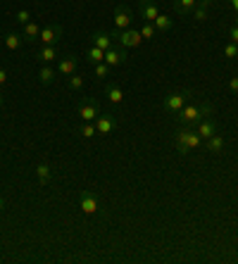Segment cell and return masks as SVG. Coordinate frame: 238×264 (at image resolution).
<instances>
[{
    "instance_id": "7a4b0ae2",
    "label": "cell",
    "mask_w": 238,
    "mask_h": 264,
    "mask_svg": "<svg viewBox=\"0 0 238 264\" xmlns=\"http://www.w3.org/2000/svg\"><path fill=\"white\" fill-rule=\"evenodd\" d=\"M112 38L122 45V48H138L143 43V36L138 29H124V31H112Z\"/></svg>"
},
{
    "instance_id": "ffe728a7",
    "label": "cell",
    "mask_w": 238,
    "mask_h": 264,
    "mask_svg": "<svg viewBox=\"0 0 238 264\" xmlns=\"http://www.w3.org/2000/svg\"><path fill=\"white\" fill-rule=\"evenodd\" d=\"M57 55H60L57 45H43V48H41V53H38V60H41V62H53Z\"/></svg>"
},
{
    "instance_id": "d6a6232c",
    "label": "cell",
    "mask_w": 238,
    "mask_h": 264,
    "mask_svg": "<svg viewBox=\"0 0 238 264\" xmlns=\"http://www.w3.org/2000/svg\"><path fill=\"white\" fill-rule=\"evenodd\" d=\"M229 90L231 93H238V76H231L229 79Z\"/></svg>"
},
{
    "instance_id": "4316f807",
    "label": "cell",
    "mask_w": 238,
    "mask_h": 264,
    "mask_svg": "<svg viewBox=\"0 0 238 264\" xmlns=\"http://www.w3.org/2000/svg\"><path fill=\"white\" fill-rule=\"evenodd\" d=\"M191 15H193V19H195V22H205V19H207V7L198 2V5L193 7V12H191Z\"/></svg>"
},
{
    "instance_id": "8fae6325",
    "label": "cell",
    "mask_w": 238,
    "mask_h": 264,
    "mask_svg": "<svg viewBox=\"0 0 238 264\" xmlns=\"http://www.w3.org/2000/svg\"><path fill=\"white\" fill-rule=\"evenodd\" d=\"M188 131H191V126H179L176 133H174V143H176L179 155H188V153H191V150H188Z\"/></svg>"
},
{
    "instance_id": "ba28073f",
    "label": "cell",
    "mask_w": 238,
    "mask_h": 264,
    "mask_svg": "<svg viewBox=\"0 0 238 264\" xmlns=\"http://www.w3.org/2000/svg\"><path fill=\"white\" fill-rule=\"evenodd\" d=\"M79 67V57L76 55H65V57H60V62H57V71L62 74V76H72L74 71Z\"/></svg>"
},
{
    "instance_id": "f35d334b",
    "label": "cell",
    "mask_w": 238,
    "mask_h": 264,
    "mask_svg": "<svg viewBox=\"0 0 238 264\" xmlns=\"http://www.w3.org/2000/svg\"><path fill=\"white\" fill-rule=\"evenodd\" d=\"M234 10H236V15H238V2H236V5H234Z\"/></svg>"
},
{
    "instance_id": "484cf974",
    "label": "cell",
    "mask_w": 238,
    "mask_h": 264,
    "mask_svg": "<svg viewBox=\"0 0 238 264\" xmlns=\"http://www.w3.org/2000/svg\"><path fill=\"white\" fill-rule=\"evenodd\" d=\"M93 67H95V76H98V79H108V76H110V65H108V62H98V65H93Z\"/></svg>"
},
{
    "instance_id": "d4e9b609",
    "label": "cell",
    "mask_w": 238,
    "mask_h": 264,
    "mask_svg": "<svg viewBox=\"0 0 238 264\" xmlns=\"http://www.w3.org/2000/svg\"><path fill=\"white\" fill-rule=\"evenodd\" d=\"M200 145H202V138H200V133L191 129V131H188V150H198Z\"/></svg>"
},
{
    "instance_id": "44dd1931",
    "label": "cell",
    "mask_w": 238,
    "mask_h": 264,
    "mask_svg": "<svg viewBox=\"0 0 238 264\" xmlns=\"http://www.w3.org/2000/svg\"><path fill=\"white\" fill-rule=\"evenodd\" d=\"M103 60H105V50H100V48H95V45H91V48L86 50V62L98 65V62H103Z\"/></svg>"
},
{
    "instance_id": "836d02e7",
    "label": "cell",
    "mask_w": 238,
    "mask_h": 264,
    "mask_svg": "<svg viewBox=\"0 0 238 264\" xmlns=\"http://www.w3.org/2000/svg\"><path fill=\"white\" fill-rule=\"evenodd\" d=\"M229 36H231V41H234V43H238V26H236V24L229 29Z\"/></svg>"
},
{
    "instance_id": "83f0119b",
    "label": "cell",
    "mask_w": 238,
    "mask_h": 264,
    "mask_svg": "<svg viewBox=\"0 0 238 264\" xmlns=\"http://www.w3.org/2000/svg\"><path fill=\"white\" fill-rule=\"evenodd\" d=\"M155 34H157V29H155V24H152V22H146V24L141 26V36H143V41L152 38Z\"/></svg>"
},
{
    "instance_id": "ab89813d",
    "label": "cell",
    "mask_w": 238,
    "mask_h": 264,
    "mask_svg": "<svg viewBox=\"0 0 238 264\" xmlns=\"http://www.w3.org/2000/svg\"><path fill=\"white\" fill-rule=\"evenodd\" d=\"M236 26H238V15H236Z\"/></svg>"
},
{
    "instance_id": "ac0fdd59",
    "label": "cell",
    "mask_w": 238,
    "mask_h": 264,
    "mask_svg": "<svg viewBox=\"0 0 238 264\" xmlns=\"http://www.w3.org/2000/svg\"><path fill=\"white\" fill-rule=\"evenodd\" d=\"M38 36H41V26H38L36 22H26L24 24V38L29 43H34V41H38Z\"/></svg>"
},
{
    "instance_id": "30bf717a",
    "label": "cell",
    "mask_w": 238,
    "mask_h": 264,
    "mask_svg": "<svg viewBox=\"0 0 238 264\" xmlns=\"http://www.w3.org/2000/svg\"><path fill=\"white\" fill-rule=\"evenodd\" d=\"M217 129H219V126H217V122H215L212 117H205L202 122L195 124V131L200 133V138H202V141H207L210 136H215V133H217Z\"/></svg>"
},
{
    "instance_id": "3957f363",
    "label": "cell",
    "mask_w": 238,
    "mask_h": 264,
    "mask_svg": "<svg viewBox=\"0 0 238 264\" xmlns=\"http://www.w3.org/2000/svg\"><path fill=\"white\" fill-rule=\"evenodd\" d=\"M193 98V93L191 90H179V93H169V95H165V110L169 112V114H176L179 110H181L188 100Z\"/></svg>"
},
{
    "instance_id": "7402d4cb",
    "label": "cell",
    "mask_w": 238,
    "mask_h": 264,
    "mask_svg": "<svg viewBox=\"0 0 238 264\" xmlns=\"http://www.w3.org/2000/svg\"><path fill=\"white\" fill-rule=\"evenodd\" d=\"M152 24H155V29H157V31H169L174 22H172V19L167 17V15H157V19H155Z\"/></svg>"
},
{
    "instance_id": "9c48e42d",
    "label": "cell",
    "mask_w": 238,
    "mask_h": 264,
    "mask_svg": "<svg viewBox=\"0 0 238 264\" xmlns=\"http://www.w3.org/2000/svg\"><path fill=\"white\" fill-rule=\"evenodd\" d=\"M93 124H95V131H98L100 136H110L112 131H114V126H117V119L110 117V114H100Z\"/></svg>"
},
{
    "instance_id": "7c38bea8",
    "label": "cell",
    "mask_w": 238,
    "mask_h": 264,
    "mask_svg": "<svg viewBox=\"0 0 238 264\" xmlns=\"http://www.w3.org/2000/svg\"><path fill=\"white\" fill-rule=\"evenodd\" d=\"M79 202H81V210L86 212V214H95L98 207H100V205H98V198H95L91 191H84L81 198H79Z\"/></svg>"
},
{
    "instance_id": "f546056e",
    "label": "cell",
    "mask_w": 238,
    "mask_h": 264,
    "mask_svg": "<svg viewBox=\"0 0 238 264\" xmlns=\"http://www.w3.org/2000/svg\"><path fill=\"white\" fill-rule=\"evenodd\" d=\"M224 55H226L229 60L238 57V43H234V41H231V43H226V45H224Z\"/></svg>"
},
{
    "instance_id": "52a82bcc",
    "label": "cell",
    "mask_w": 238,
    "mask_h": 264,
    "mask_svg": "<svg viewBox=\"0 0 238 264\" xmlns=\"http://www.w3.org/2000/svg\"><path fill=\"white\" fill-rule=\"evenodd\" d=\"M79 117H81L84 122H95V119L100 117V107L95 105L93 100H81V103H79Z\"/></svg>"
},
{
    "instance_id": "6da1fadb",
    "label": "cell",
    "mask_w": 238,
    "mask_h": 264,
    "mask_svg": "<svg viewBox=\"0 0 238 264\" xmlns=\"http://www.w3.org/2000/svg\"><path fill=\"white\" fill-rule=\"evenodd\" d=\"M212 112H215V107L210 105V103H198V105L195 103H186L174 117H176V122L181 124V126H195L205 117H210Z\"/></svg>"
},
{
    "instance_id": "74e56055",
    "label": "cell",
    "mask_w": 238,
    "mask_h": 264,
    "mask_svg": "<svg viewBox=\"0 0 238 264\" xmlns=\"http://www.w3.org/2000/svg\"><path fill=\"white\" fill-rule=\"evenodd\" d=\"M226 2H229V5H236L238 0H226Z\"/></svg>"
},
{
    "instance_id": "f1b7e54d",
    "label": "cell",
    "mask_w": 238,
    "mask_h": 264,
    "mask_svg": "<svg viewBox=\"0 0 238 264\" xmlns=\"http://www.w3.org/2000/svg\"><path fill=\"white\" fill-rule=\"evenodd\" d=\"M95 133H98V131H95V124L93 122H86L81 126V136H84V138H93Z\"/></svg>"
},
{
    "instance_id": "2e32d148",
    "label": "cell",
    "mask_w": 238,
    "mask_h": 264,
    "mask_svg": "<svg viewBox=\"0 0 238 264\" xmlns=\"http://www.w3.org/2000/svg\"><path fill=\"white\" fill-rule=\"evenodd\" d=\"M105 95H108V100H110L112 105H119V103L124 100V93H122V88L114 86V84H108V86H105Z\"/></svg>"
},
{
    "instance_id": "cb8c5ba5",
    "label": "cell",
    "mask_w": 238,
    "mask_h": 264,
    "mask_svg": "<svg viewBox=\"0 0 238 264\" xmlns=\"http://www.w3.org/2000/svg\"><path fill=\"white\" fill-rule=\"evenodd\" d=\"M19 45H22V36L19 34H7L5 36V48H7V50H17Z\"/></svg>"
},
{
    "instance_id": "603a6c76",
    "label": "cell",
    "mask_w": 238,
    "mask_h": 264,
    "mask_svg": "<svg viewBox=\"0 0 238 264\" xmlns=\"http://www.w3.org/2000/svg\"><path fill=\"white\" fill-rule=\"evenodd\" d=\"M53 79H55V71L50 69V67H41V71H38V81L41 84H53Z\"/></svg>"
},
{
    "instance_id": "8992f818",
    "label": "cell",
    "mask_w": 238,
    "mask_h": 264,
    "mask_svg": "<svg viewBox=\"0 0 238 264\" xmlns=\"http://www.w3.org/2000/svg\"><path fill=\"white\" fill-rule=\"evenodd\" d=\"M127 48H122V45H112L110 50H105V60L103 62H108L110 67H119V65H124L127 62Z\"/></svg>"
},
{
    "instance_id": "d590c367",
    "label": "cell",
    "mask_w": 238,
    "mask_h": 264,
    "mask_svg": "<svg viewBox=\"0 0 238 264\" xmlns=\"http://www.w3.org/2000/svg\"><path fill=\"white\" fill-rule=\"evenodd\" d=\"M198 2H200V5H205V7H210V5H212L215 0H198Z\"/></svg>"
},
{
    "instance_id": "d6986e66",
    "label": "cell",
    "mask_w": 238,
    "mask_h": 264,
    "mask_svg": "<svg viewBox=\"0 0 238 264\" xmlns=\"http://www.w3.org/2000/svg\"><path fill=\"white\" fill-rule=\"evenodd\" d=\"M195 5H198V0H174V10L179 15H191Z\"/></svg>"
},
{
    "instance_id": "e575fe53",
    "label": "cell",
    "mask_w": 238,
    "mask_h": 264,
    "mask_svg": "<svg viewBox=\"0 0 238 264\" xmlns=\"http://www.w3.org/2000/svg\"><path fill=\"white\" fill-rule=\"evenodd\" d=\"M5 81H7V71H5L2 67H0V86H2Z\"/></svg>"
},
{
    "instance_id": "9a60e30c",
    "label": "cell",
    "mask_w": 238,
    "mask_h": 264,
    "mask_svg": "<svg viewBox=\"0 0 238 264\" xmlns=\"http://www.w3.org/2000/svg\"><path fill=\"white\" fill-rule=\"evenodd\" d=\"M224 136H219V133H215V136H210L207 141H205V148L210 150V153H215V155H219L221 150H224Z\"/></svg>"
},
{
    "instance_id": "277c9868",
    "label": "cell",
    "mask_w": 238,
    "mask_h": 264,
    "mask_svg": "<svg viewBox=\"0 0 238 264\" xmlns=\"http://www.w3.org/2000/svg\"><path fill=\"white\" fill-rule=\"evenodd\" d=\"M62 34H65V29H62L60 24H50V26H43V29H41L38 41H43V45H57L60 38H62Z\"/></svg>"
},
{
    "instance_id": "5b68a950",
    "label": "cell",
    "mask_w": 238,
    "mask_h": 264,
    "mask_svg": "<svg viewBox=\"0 0 238 264\" xmlns=\"http://www.w3.org/2000/svg\"><path fill=\"white\" fill-rule=\"evenodd\" d=\"M131 19H133V15H131L129 5H117V7H114V29H117V31L129 29V26H131Z\"/></svg>"
},
{
    "instance_id": "e0dca14e",
    "label": "cell",
    "mask_w": 238,
    "mask_h": 264,
    "mask_svg": "<svg viewBox=\"0 0 238 264\" xmlns=\"http://www.w3.org/2000/svg\"><path fill=\"white\" fill-rule=\"evenodd\" d=\"M36 176H38V183H41V186H48V183H50V178H53V174H50V167H48L45 162H38V164H36Z\"/></svg>"
},
{
    "instance_id": "8d00e7d4",
    "label": "cell",
    "mask_w": 238,
    "mask_h": 264,
    "mask_svg": "<svg viewBox=\"0 0 238 264\" xmlns=\"http://www.w3.org/2000/svg\"><path fill=\"white\" fill-rule=\"evenodd\" d=\"M5 210V200H2V198H0V212Z\"/></svg>"
},
{
    "instance_id": "1f68e13d",
    "label": "cell",
    "mask_w": 238,
    "mask_h": 264,
    "mask_svg": "<svg viewBox=\"0 0 238 264\" xmlns=\"http://www.w3.org/2000/svg\"><path fill=\"white\" fill-rule=\"evenodd\" d=\"M17 22L22 24V26H24L26 22H31V15H29V10H19V12H17Z\"/></svg>"
},
{
    "instance_id": "4dcf8cb0",
    "label": "cell",
    "mask_w": 238,
    "mask_h": 264,
    "mask_svg": "<svg viewBox=\"0 0 238 264\" xmlns=\"http://www.w3.org/2000/svg\"><path fill=\"white\" fill-rule=\"evenodd\" d=\"M69 88H72V90H81V88H84V76L72 74V76H69Z\"/></svg>"
},
{
    "instance_id": "5bb4252c",
    "label": "cell",
    "mask_w": 238,
    "mask_h": 264,
    "mask_svg": "<svg viewBox=\"0 0 238 264\" xmlns=\"http://www.w3.org/2000/svg\"><path fill=\"white\" fill-rule=\"evenodd\" d=\"M141 15H143V19L146 22H155L157 19V5L152 2V0H141Z\"/></svg>"
},
{
    "instance_id": "4fadbf2b",
    "label": "cell",
    "mask_w": 238,
    "mask_h": 264,
    "mask_svg": "<svg viewBox=\"0 0 238 264\" xmlns=\"http://www.w3.org/2000/svg\"><path fill=\"white\" fill-rule=\"evenodd\" d=\"M93 45L95 48H100V50H110L112 45H114V38H112V34H103V31H95V34L91 36Z\"/></svg>"
}]
</instances>
